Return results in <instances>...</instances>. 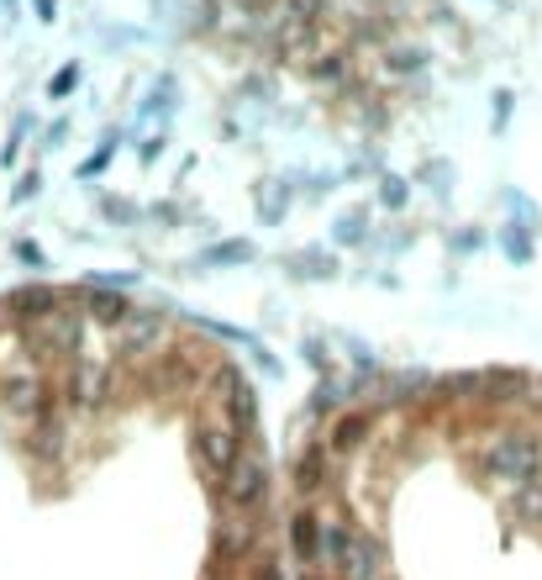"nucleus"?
Listing matches in <instances>:
<instances>
[]
</instances>
